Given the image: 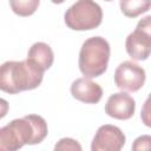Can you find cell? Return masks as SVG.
<instances>
[{"label":"cell","mask_w":151,"mask_h":151,"mask_svg":"<svg viewBox=\"0 0 151 151\" xmlns=\"http://www.w3.org/2000/svg\"><path fill=\"white\" fill-rule=\"evenodd\" d=\"M133 151H151V136L150 134H143L134 139L132 144Z\"/></svg>","instance_id":"obj_14"},{"label":"cell","mask_w":151,"mask_h":151,"mask_svg":"<svg viewBox=\"0 0 151 151\" xmlns=\"http://www.w3.org/2000/svg\"><path fill=\"white\" fill-rule=\"evenodd\" d=\"M48 133L46 120L38 114H28L13 119L0 129V149L14 151L25 144L34 145L41 143Z\"/></svg>","instance_id":"obj_1"},{"label":"cell","mask_w":151,"mask_h":151,"mask_svg":"<svg viewBox=\"0 0 151 151\" xmlns=\"http://www.w3.org/2000/svg\"><path fill=\"white\" fill-rule=\"evenodd\" d=\"M40 4V0H9L12 11L19 17L32 15Z\"/></svg>","instance_id":"obj_12"},{"label":"cell","mask_w":151,"mask_h":151,"mask_svg":"<svg viewBox=\"0 0 151 151\" xmlns=\"http://www.w3.org/2000/svg\"><path fill=\"white\" fill-rule=\"evenodd\" d=\"M71 93L73 98L86 104H97L103 97L100 85L87 77L76 79L71 85Z\"/></svg>","instance_id":"obj_8"},{"label":"cell","mask_w":151,"mask_h":151,"mask_svg":"<svg viewBox=\"0 0 151 151\" xmlns=\"http://www.w3.org/2000/svg\"><path fill=\"white\" fill-rule=\"evenodd\" d=\"M145 79L144 68L130 60L119 64L114 71V84L122 91L136 92L143 87Z\"/></svg>","instance_id":"obj_5"},{"label":"cell","mask_w":151,"mask_h":151,"mask_svg":"<svg viewBox=\"0 0 151 151\" xmlns=\"http://www.w3.org/2000/svg\"><path fill=\"white\" fill-rule=\"evenodd\" d=\"M110 45L103 37H92L84 41L79 52V70L87 78L101 76L109 64Z\"/></svg>","instance_id":"obj_3"},{"label":"cell","mask_w":151,"mask_h":151,"mask_svg":"<svg viewBox=\"0 0 151 151\" xmlns=\"http://www.w3.org/2000/svg\"><path fill=\"white\" fill-rule=\"evenodd\" d=\"M125 47L127 54L133 60H145L151 54V38L136 28L127 35Z\"/></svg>","instance_id":"obj_9"},{"label":"cell","mask_w":151,"mask_h":151,"mask_svg":"<svg viewBox=\"0 0 151 151\" xmlns=\"http://www.w3.org/2000/svg\"><path fill=\"white\" fill-rule=\"evenodd\" d=\"M54 150H72V151H81V145L72 138H61L55 145H54Z\"/></svg>","instance_id":"obj_13"},{"label":"cell","mask_w":151,"mask_h":151,"mask_svg":"<svg viewBox=\"0 0 151 151\" xmlns=\"http://www.w3.org/2000/svg\"><path fill=\"white\" fill-rule=\"evenodd\" d=\"M122 13L127 18H137L151 8V0H120Z\"/></svg>","instance_id":"obj_11"},{"label":"cell","mask_w":151,"mask_h":151,"mask_svg":"<svg viewBox=\"0 0 151 151\" xmlns=\"http://www.w3.org/2000/svg\"><path fill=\"white\" fill-rule=\"evenodd\" d=\"M136 28L142 31V32H144L146 35H149L151 38V15H146V17L142 18L138 21Z\"/></svg>","instance_id":"obj_16"},{"label":"cell","mask_w":151,"mask_h":151,"mask_svg":"<svg viewBox=\"0 0 151 151\" xmlns=\"http://www.w3.org/2000/svg\"><path fill=\"white\" fill-rule=\"evenodd\" d=\"M53 4H63L65 0H51Z\"/></svg>","instance_id":"obj_17"},{"label":"cell","mask_w":151,"mask_h":151,"mask_svg":"<svg viewBox=\"0 0 151 151\" xmlns=\"http://www.w3.org/2000/svg\"><path fill=\"white\" fill-rule=\"evenodd\" d=\"M134 110V99L125 92H117L111 94L105 104V113L109 117L119 120L130 119L133 116Z\"/></svg>","instance_id":"obj_7"},{"label":"cell","mask_w":151,"mask_h":151,"mask_svg":"<svg viewBox=\"0 0 151 151\" xmlns=\"http://www.w3.org/2000/svg\"><path fill=\"white\" fill-rule=\"evenodd\" d=\"M105 1H112V0H105Z\"/></svg>","instance_id":"obj_18"},{"label":"cell","mask_w":151,"mask_h":151,"mask_svg":"<svg viewBox=\"0 0 151 151\" xmlns=\"http://www.w3.org/2000/svg\"><path fill=\"white\" fill-rule=\"evenodd\" d=\"M42 78L44 72L28 59L6 61L0 67V88L11 94L37 88L41 84Z\"/></svg>","instance_id":"obj_2"},{"label":"cell","mask_w":151,"mask_h":151,"mask_svg":"<svg viewBox=\"0 0 151 151\" xmlns=\"http://www.w3.org/2000/svg\"><path fill=\"white\" fill-rule=\"evenodd\" d=\"M64 19L71 29L90 31L101 24L103 11L94 0H78L67 8Z\"/></svg>","instance_id":"obj_4"},{"label":"cell","mask_w":151,"mask_h":151,"mask_svg":"<svg viewBox=\"0 0 151 151\" xmlns=\"http://www.w3.org/2000/svg\"><path fill=\"white\" fill-rule=\"evenodd\" d=\"M125 145V134L114 125H101L92 140V151H119Z\"/></svg>","instance_id":"obj_6"},{"label":"cell","mask_w":151,"mask_h":151,"mask_svg":"<svg viewBox=\"0 0 151 151\" xmlns=\"http://www.w3.org/2000/svg\"><path fill=\"white\" fill-rule=\"evenodd\" d=\"M26 59H28L40 71L45 72L52 66L53 60H54V54L50 45L42 41H38V42H34L29 47Z\"/></svg>","instance_id":"obj_10"},{"label":"cell","mask_w":151,"mask_h":151,"mask_svg":"<svg viewBox=\"0 0 151 151\" xmlns=\"http://www.w3.org/2000/svg\"><path fill=\"white\" fill-rule=\"evenodd\" d=\"M140 119L145 126L151 127V93L149 94L145 103L143 104V107L140 111Z\"/></svg>","instance_id":"obj_15"}]
</instances>
